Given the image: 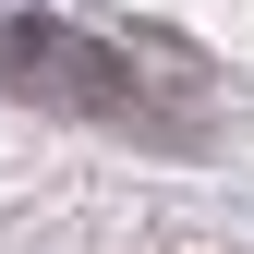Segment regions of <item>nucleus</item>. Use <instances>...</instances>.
<instances>
[{
    "label": "nucleus",
    "mask_w": 254,
    "mask_h": 254,
    "mask_svg": "<svg viewBox=\"0 0 254 254\" xmlns=\"http://www.w3.org/2000/svg\"><path fill=\"white\" fill-rule=\"evenodd\" d=\"M0 85L37 109H85V121H145V85L121 73L97 37H73V24H12L0 37Z\"/></svg>",
    "instance_id": "f257e3e1"
}]
</instances>
